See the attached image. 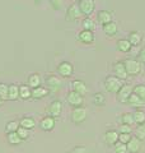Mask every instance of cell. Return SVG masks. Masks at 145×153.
I'll use <instances>...</instances> for the list:
<instances>
[{"label": "cell", "instance_id": "1", "mask_svg": "<svg viewBox=\"0 0 145 153\" xmlns=\"http://www.w3.org/2000/svg\"><path fill=\"white\" fill-rule=\"evenodd\" d=\"M124 85V80L118 79L117 76H111L108 75L107 78L104 79V89L109 93H118V91L122 88Z\"/></svg>", "mask_w": 145, "mask_h": 153}, {"label": "cell", "instance_id": "2", "mask_svg": "<svg viewBox=\"0 0 145 153\" xmlns=\"http://www.w3.org/2000/svg\"><path fill=\"white\" fill-rule=\"evenodd\" d=\"M87 117H88V111H87L85 107L80 106V107H75L71 110L70 120L72 124H75V125H79V124L84 123L87 120Z\"/></svg>", "mask_w": 145, "mask_h": 153}, {"label": "cell", "instance_id": "3", "mask_svg": "<svg viewBox=\"0 0 145 153\" xmlns=\"http://www.w3.org/2000/svg\"><path fill=\"white\" fill-rule=\"evenodd\" d=\"M124 64H125V68H126L127 75L135 76V75H139L140 73H141V64H140L139 60L127 59V60L124 61Z\"/></svg>", "mask_w": 145, "mask_h": 153}, {"label": "cell", "instance_id": "4", "mask_svg": "<svg viewBox=\"0 0 145 153\" xmlns=\"http://www.w3.org/2000/svg\"><path fill=\"white\" fill-rule=\"evenodd\" d=\"M134 93V87L130 84H124L122 88L118 91L117 93V101L120 103H127L129 98L131 97V94Z\"/></svg>", "mask_w": 145, "mask_h": 153}, {"label": "cell", "instance_id": "5", "mask_svg": "<svg viewBox=\"0 0 145 153\" xmlns=\"http://www.w3.org/2000/svg\"><path fill=\"white\" fill-rule=\"evenodd\" d=\"M62 102L60 100H54L50 105H48V108H47V115L48 116H52V117H60L61 114H62Z\"/></svg>", "mask_w": 145, "mask_h": 153}, {"label": "cell", "instance_id": "6", "mask_svg": "<svg viewBox=\"0 0 145 153\" xmlns=\"http://www.w3.org/2000/svg\"><path fill=\"white\" fill-rule=\"evenodd\" d=\"M66 101L72 108H75V107H80L81 105H83L84 98L81 94L74 92V91H70V92L66 94Z\"/></svg>", "mask_w": 145, "mask_h": 153}, {"label": "cell", "instance_id": "7", "mask_svg": "<svg viewBox=\"0 0 145 153\" xmlns=\"http://www.w3.org/2000/svg\"><path fill=\"white\" fill-rule=\"evenodd\" d=\"M46 87L48 89V92H57V91L61 89L62 82L56 75H50L46 78Z\"/></svg>", "mask_w": 145, "mask_h": 153}, {"label": "cell", "instance_id": "8", "mask_svg": "<svg viewBox=\"0 0 145 153\" xmlns=\"http://www.w3.org/2000/svg\"><path fill=\"white\" fill-rule=\"evenodd\" d=\"M83 16L80 12V8L78 4H71V5L67 8V10H66V21L67 22H75V21H78V19Z\"/></svg>", "mask_w": 145, "mask_h": 153}, {"label": "cell", "instance_id": "9", "mask_svg": "<svg viewBox=\"0 0 145 153\" xmlns=\"http://www.w3.org/2000/svg\"><path fill=\"white\" fill-rule=\"evenodd\" d=\"M78 5L80 8V12L83 16H87V18H89V16L94 12L95 4L93 0H79Z\"/></svg>", "mask_w": 145, "mask_h": 153}, {"label": "cell", "instance_id": "10", "mask_svg": "<svg viewBox=\"0 0 145 153\" xmlns=\"http://www.w3.org/2000/svg\"><path fill=\"white\" fill-rule=\"evenodd\" d=\"M55 125H56V119L52 116H48V115H46L45 117H42L40 120V124H38L40 129L43 131H52Z\"/></svg>", "mask_w": 145, "mask_h": 153}, {"label": "cell", "instance_id": "11", "mask_svg": "<svg viewBox=\"0 0 145 153\" xmlns=\"http://www.w3.org/2000/svg\"><path fill=\"white\" fill-rule=\"evenodd\" d=\"M57 73H59V75L64 76V78H69L74 73V66L69 61H62L57 66Z\"/></svg>", "mask_w": 145, "mask_h": 153}, {"label": "cell", "instance_id": "12", "mask_svg": "<svg viewBox=\"0 0 145 153\" xmlns=\"http://www.w3.org/2000/svg\"><path fill=\"white\" fill-rule=\"evenodd\" d=\"M112 70H113L115 76H117L118 79H121V80L127 79L129 75H127V71H126V68H125L124 61H117V63H115Z\"/></svg>", "mask_w": 145, "mask_h": 153}, {"label": "cell", "instance_id": "13", "mask_svg": "<svg viewBox=\"0 0 145 153\" xmlns=\"http://www.w3.org/2000/svg\"><path fill=\"white\" fill-rule=\"evenodd\" d=\"M118 131L117 130H113V129H111V130H107L104 133V135H103V140L104 143L107 146L109 147H113L116 143L118 142Z\"/></svg>", "mask_w": 145, "mask_h": 153}, {"label": "cell", "instance_id": "14", "mask_svg": "<svg viewBox=\"0 0 145 153\" xmlns=\"http://www.w3.org/2000/svg\"><path fill=\"white\" fill-rule=\"evenodd\" d=\"M126 146H127L129 153H140L143 149V142L136 137H132Z\"/></svg>", "mask_w": 145, "mask_h": 153}, {"label": "cell", "instance_id": "15", "mask_svg": "<svg viewBox=\"0 0 145 153\" xmlns=\"http://www.w3.org/2000/svg\"><path fill=\"white\" fill-rule=\"evenodd\" d=\"M71 91L79 93L81 96H84L87 92H88V88H87V84L80 79H75L71 82Z\"/></svg>", "mask_w": 145, "mask_h": 153}, {"label": "cell", "instance_id": "16", "mask_svg": "<svg viewBox=\"0 0 145 153\" xmlns=\"http://www.w3.org/2000/svg\"><path fill=\"white\" fill-rule=\"evenodd\" d=\"M112 18H113V13L108 10H99L98 14H97V19L102 26L112 22Z\"/></svg>", "mask_w": 145, "mask_h": 153}, {"label": "cell", "instance_id": "17", "mask_svg": "<svg viewBox=\"0 0 145 153\" xmlns=\"http://www.w3.org/2000/svg\"><path fill=\"white\" fill-rule=\"evenodd\" d=\"M78 40L80 42H83V44L85 45H88V44H92V42L94 41V35H93V32L92 31H80L78 33Z\"/></svg>", "mask_w": 145, "mask_h": 153}, {"label": "cell", "instance_id": "18", "mask_svg": "<svg viewBox=\"0 0 145 153\" xmlns=\"http://www.w3.org/2000/svg\"><path fill=\"white\" fill-rule=\"evenodd\" d=\"M19 125H21V128L27 129V130H32L36 126V120L32 116H24L19 120Z\"/></svg>", "mask_w": 145, "mask_h": 153}, {"label": "cell", "instance_id": "19", "mask_svg": "<svg viewBox=\"0 0 145 153\" xmlns=\"http://www.w3.org/2000/svg\"><path fill=\"white\" fill-rule=\"evenodd\" d=\"M103 33L106 36H109V37H112L115 35H117V32H118V27L117 25H116L115 22H109L107 23V25H104L103 26Z\"/></svg>", "mask_w": 145, "mask_h": 153}, {"label": "cell", "instance_id": "20", "mask_svg": "<svg viewBox=\"0 0 145 153\" xmlns=\"http://www.w3.org/2000/svg\"><path fill=\"white\" fill-rule=\"evenodd\" d=\"M130 106L131 107H135L136 110H139V108H143V107H145V101H143L140 97H138L135 93H132L131 94V97L129 98V102H127Z\"/></svg>", "mask_w": 145, "mask_h": 153}, {"label": "cell", "instance_id": "21", "mask_svg": "<svg viewBox=\"0 0 145 153\" xmlns=\"http://www.w3.org/2000/svg\"><path fill=\"white\" fill-rule=\"evenodd\" d=\"M50 93L48 92V89L46 87H37V88H33L32 89V98H35V100H41L43 97H46V96Z\"/></svg>", "mask_w": 145, "mask_h": 153}, {"label": "cell", "instance_id": "22", "mask_svg": "<svg viewBox=\"0 0 145 153\" xmlns=\"http://www.w3.org/2000/svg\"><path fill=\"white\" fill-rule=\"evenodd\" d=\"M31 97H32V89H31L30 85H26V84L19 85V98L28 100Z\"/></svg>", "mask_w": 145, "mask_h": 153}, {"label": "cell", "instance_id": "23", "mask_svg": "<svg viewBox=\"0 0 145 153\" xmlns=\"http://www.w3.org/2000/svg\"><path fill=\"white\" fill-rule=\"evenodd\" d=\"M132 116H134V123L136 124V125H143V124H145V112L141 108L135 110L132 112Z\"/></svg>", "mask_w": 145, "mask_h": 153}, {"label": "cell", "instance_id": "24", "mask_svg": "<svg viewBox=\"0 0 145 153\" xmlns=\"http://www.w3.org/2000/svg\"><path fill=\"white\" fill-rule=\"evenodd\" d=\"M92 102H93V105H95V106H104V103H106V97H104V94L102 92H95L93 94V97H92Z\"/></svg>", "mask_w": 145, "mask_h": 153}, {"label": "cell", "instance_id": "25", "mask_svg": "<svg viewBox=\"0 0 145 153\" xmlns=\"http://www.w3.org/2000/svg\"><path fill=\"white\" fill-rule=\"evenodd\" d=\"M131 46L132 45L130 44V41L127 38H121V40H118V42H117V47L121 52H129L131 50Z\"/></svg>", "mask_w": 145, "mask_h": 153}, {"label": "cell", "instance_id": "26", "mask_svg": "<svg viewBox=\"0 0 145 153\" xmlns=\"http://www.w3.org/2000/svg\"><path fill=\"white\" fill-rule=\"evenodd\" d=\"M42 83V80H41V76L40 74H32L30 78H28V85L33 89V88H37V87H40Z\"/></svg>", "mask_w": 145, "mask_h": 153}, {"label": "cell", "instance_id": "27", "mask_svg": "<svg viewBox=\"0 0 145 153\" xmlns=\"http://www.w3.org/2000/svg\"><path fill=\"white\" fill-rule=\"evenodd\" d=\"M18 98H19V87L16 84H10L9 85L8 100H10V101H17Z\"/></svg>", "mask_w": 145, "mask_h": 153}, {"label": "cell", "instance_id": "28", "mask_svg": "<svg viewBox=\"0 0 145 153\" xmlns=\"http://www.w3.org/2000/svg\"><path fill=\"white\" fill-rule=\"evenodd\" d=\"M127 40L130 41V44L132 46H138L140 42H141V35L138 32V31H132L129 33V38Z\"/></svg>", "mask_w": 145, "mask_h": 153}, {"label": "cell", "instance_id": "29", "mask_svg": "<svg viewBox=\"0 0 145 153\" xmlns=\"http://www.w3.org/2000/svg\"><path fill=\"white\" fill-rule=\"evenodd\" d=\"M7 140H8V143L10 146H18V144H21V143L23 142L21 139V137L18 135V133H9V134H7Z\"/></svg>", "mask_w": 145, "mask_h": 153}, {"label": "cell", "instance_id": "30", "mask_svg": "<svg viewBox=\"0 0 145 153\" xmlns=\"http://www.w3.org/2000/svg\"><path fill=\"white\" fill-rule=\"evenodd\" d=\"M120 121H121V124H125V125L132 126V124H135V123H134L132 112H124V114L120 116Z\"/></svg>", "mask_w": 145, "mask_h": 153}, {"label": "cell", "instance_id": "31", "mask_svg": "<svg viewBox=\"0 0 145 153\" xmlns=\"http://www.w3.org/2000/svg\"><path fill=\"white\" fill-rule=\"evenodd\" d=\"M19 121L17 120H12V121H8L7 125H5V133L9 134V133H17V130L19 129Z\"/></svg>", "mask_w": 145, "mask_h": 153}, {"label": "cell", "instance_id": "32", "mask_svg": "<svg viewBox=\"0 0 145 153\" xmlns=\"http://www.w3.org/2000/svg\"><path fill=\"white\" fill-rule=\"evenodd\" d=\"M134 93L145 101V84H136L134 85Z\"/></svg>", "mask_w": 145, "mask_h": 153}, {"label": "cell", "instance_id": "33", "mask_svg": "<svg viewBox=\"0 0 145 153\" xmlns=\"http://www.w3.org/2000/svg\"><path fill=\"white\" fill-rule=\"evenodd\" d=\"M81 27H83V30H85V31H92L93 32V30L95 28V25H94V22L92 21L90 18H84L83 22H81Z\"/></svg>", "mask_w": 145, "mask_h": 153}, {"label": "cell", "instance_id": "34", "mask_svg": "<svg viewBox=\"0 0 145 153\" xmlns=\"http://www.w3.org/2000/svg\"><path fill=\"white\" fill-rule=\"evenodd\" d=\"M135 137L139 138L141 142L145 140V124H143V125H138V128L135 129Z\"/></svg>", "mask_w": 145, "mask_h": 153}, {"label": "cell", "instance_id": "35", "mask_svg": "<svg viewBox=\"0 0 145 153\" xmlns=\"http://www.w3.org/2000/svg\"><path fill=\"white\" fill-rule=\"evenodd\" d=\"M8 94H9V85L5 83H0V97L3 98V101L8 100Z\"/></svg>", "mask_w": 145, "mask_h": 153}, {"label": "cell", "instance_id": "36", "mask_svg": "<svg viewBox=\"0 0 145 153\" xmlns=\"http://www.w3.org/2000/svg\"><path fill=\"white\" fill-rule=\"evenodd\" d=\"M113 148H115L116 153H127V146L124 144V143H121V142L116 143V144L113 146Z\"/></svg>", "mask_w": 145, "mask_h": 153}, {"label": "cell", "instance_id": "37", "mask_svg": "<svg viewBox=\"0 0 145 153\" xmlns=\"http://www.w3.org/2000/svg\"><path fill=\"white\" fill-rule=\"evenodd\" d=\"M17 133H18V135L21 137L22 140H27L28 138H30V130H27V129H24V128L19 126V129L17 130Z\"/></svg>", "mask_w": 145, "mask_h": 153}, {"label": "cell", "instance_id": "38", "mask_svg": "<svg viewBox=\"0 0 145 153\" xmlns=\"http://www.w3.org/2000/svg\"><path fill=\"white\" fill-rule=\"evenodd\" d=\"M131 138H132L131 134H124V133H120L118 134V142L124 143V144H127Z\"/></svg>", "mask_w": 145, "mask_h": 153}, {"label": "cell", "instance_id": "39", "mask_svg": "<svg viewBox=\"0 0 145 153\" xmlns=\"http://www.w3.org/2000/svg\"><path fill=\"white\" fill-rule=\"evenodd\" d=\"M69 153H89V151L85 146H75Z\"/></svg>", "mask_w": 145, "mask_h": 153}, {"label": "cell", "instance_id": "40", "mask_svg": "<svg viewBox=\"0 0 145 153\" xmlns=\"http://www.w3.org/2000/svg\"><path fill=\"white\" fill-rule=\"evenodd\" d=\"M118 131L120 133H124V134H131L132 133V126L125 125V124H121L120 128H118Z\"/></svg>", "mask_w": 145, "mask_h": 153}, {"label": "cell", "instance_id": "41", "mask_svg": "<svg viewBox=\"0 0 145 153\" xmlns=\"http://www.w3.org/2000/svg\"><path fill=\"white\" fill-rule=\"evenodd\" d=\"M50 1V4L52 5V8L54 9H56V10H59V9H61V7H62V0H48Z\"/></svg>", "mask_w": 145, "mask_h": 153}, {"label": "cell", "instance_id": "42", "mask_svg": "<svg viewBox=\"0 0 145 153\" xmlns=\"http://www.w3.org/2000/svg\"><path fill=\"white\" fill-rule=\"evenodd\" d=\"M138 56H139V61H140V63H144V64H145V47L140 50V52H139Z\"/></svg>", "mask_w": 145, "mask_h": 153}, {"label": "cell", "instance_id": "43", "mask_svg": "<svg viewBox=\"0 0 145 153\" xmlns=\"http://www.w3.org/2000/svg\"><path fill=\"white\" fill-rule=\"evenodd\" d=\"M33 1H35V3L37 4V3H41V1H42V0H33Z\"/></svg>", "mask_w": 145, "mask_h": 153}, {"label": "cell", "instance_id": "44", "mask_svg": "<svg viewBox=\"0 0 145 153\" xmlns=\"http://www.w3.org/2000/svg\"><path fill=\"white\" fill-rule=\"evenodd\" d=\"M1 105H3V98L0 97V106H1Z\"/></svg>", "mask_w": 145, "mask_h": 153}]
</instances>
